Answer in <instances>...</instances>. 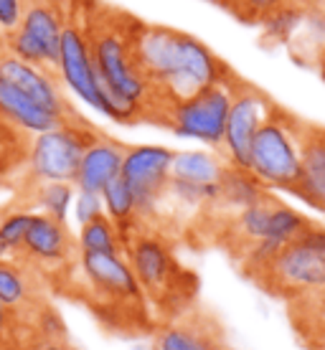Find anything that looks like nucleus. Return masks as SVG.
<instances>
[{
	"label": "nucleus",
	"instance_id": "a878e982",
	"mask_svg": "<svg viewBox=\"0 0 325 350\" xmlns=\"http://www.w3.org/2000/svg\"><path fill=\"white\" fill-rule=\"evenodd\" d=\"M28 140L31 137L26 132L0 120V183H8L16 175L26 173Z\"/></svg>",
	"mask_w": 325,
	"mask_h": 350
},
{
	"label": "nucleus",
	"instance_id": "423d86ee",
	"mask_svg": "<svg viewBox=\"0 0 325 350\" xmlns=\"http://www.w3.org/2000/svg\"><path fill=\"white\" fill-rule=\"evenodd\" d=\"M255 282L287 302L325 292V228L310 224L282 246Z\"/></svg>",
	"mask_w": 325,
	"mask_h": 350
},
{
	"label": "nucleus",
	"instance_id": "0eeeda50",
	"mask_svg": "<svg viewBox=\"0 0 325 350\" xmlns=\"http://www.w3.org/2000/svg\"><path fill=\"white\" fill-rule=\"evenodd\" d=\"M237 84V77L229 74L226 79L216 81L211 87L201 89L191 96H183L178 102H170L160 109L158 122L166 124L181 140H194L209 145L211 150H219Z\"/></svg>",
	"mask_w": 325,
	"mask_h": 350
},
{
	"label": "nucleus",
	"instance_id": "a211bd4d",
	"mask_svg": "<svg viewBox=\"0 0 325 350\" xmlns=\"http://www.w3.org/2000/svg\"><path fill=\"white\" fill-rule=\"evenodd\" d=\"M0 120L13 124L16 130L26 132L28 137L64 122L62 117H56L41 105H36L31 96H26L5 79H0Z\"/></svg>",
	"mask_w": 325,
	"mask_h": 350
},
{
	"label": "nucleus",
	"instance_id": "473e14b6",
	"mask_svg": "<svg viewBox=\"0 0 325 350\" xmlns=\"http://www.w3.org/2000/svg\"><path fill=\"white\" fill-rule=\"evenodd\" d=\"M28 350H71L66 340H36Z\"/></svg>",
	"mask_w": 325,
	"mask_h": 350
},
{
	"label": "nucleus",
	"instance_id": "7ed1b4c3",
	"mask_svg": "<svg viewBox=\"0 0 325 350\" xmlns=\"http://www.w3.org/2000/svg\"><path fill=\"white\" fill-rule=\"evenodd\" d=\"M66 280L77 284L79 295L97 312L99 320L109 325V330L140 333L155 327L148 317V297L122 252H77Z\"/></svg>",
	"mask_w": 325,
	"mask_h": 350
},
{
	"label": "nucleus",
	"instance_id": "cd10ccee",
	"mask_svg": "<svg viewBox=\"0 0 325 350\" xmlns=\"http://www.w3.org/2000/svg\"><path fill=\"white\" fill-rule=\"evenodd\" d=\"M34 340H36L34 327L28 323H23L13 310H8V307L0 302V348L28 350L34 345Z\"/></svg>",
	"mask_w": 325,
	"mask_h": 350
},
{
	"label": "nucleus",
	"instance_id": "e433bc0d",
	"mask_svg": "<svg viewBox=\"0 0 325 350\" xmlns=\"http://www.w3.org/2000/svg\"><path fill=\"white\" fill-rule=\"evenodd\" d=\"M315 3H325V0H315Z\"/></svg>",
	"mask_w": 325,
	"mask_h": 350
},
{
	"label": "nucleus",
	"instance_id": "20e7f679",
	"mask_svg": "<svg viewBox=\"0 0 325 350\" xmlns=\"http://www.w3.org/2000/svg\"><path fill=\"white\" fill-rule=\"evenodd\" d=\"M122 254L140 282L148 305L176 317L194 295V277L178 264L168 239L148 224H140L122 237Z\"/></svg>",
	"mask_w": 325,
	"mask_h": 350
},
{
	"label": "nucleus",
	"instance_id": "f8f14e48",
	"mask_svg": "<svg viewBox=\"0 0 325 350\" xmlns=\"http://www.w3.org/2000/svg\"><path fill=\"white\" fill-rule=\"evenodd\" d=\"M274 107L277 105L259 87L239 81L237 89H234V96H231L224 140H221L219 148V152L224 155L229 165L246 167L252 140H255L257 130L264 124V120L272 114Z\"/></svg>",
	"mask_w": 325,
	"mask_h": 350
},
{
	"label": "nucleus",
	"instance_id": "c85d7f7f",
	"mask_svg": "<svg viewBox=\"0 0 325 350\" xmlns=\"http://www.w3.org/2000/svg\"><path fill=\"white\" fill-rule=\"evenodd\" d=\"M31 216L34 211L26 206H18V208H8L5 213H0V239L5 241V246L10 249V254H18L26 231L31 226Z\"/></svg>",
	"mask_w": 325,
	"mask_h": 350
},
{
	"label": "nucleus",
	"instance_id": "ddd939ff",
	"mask_svg": "<svg viewBox=\"0 0 325 350\" xmlns=\"http://www.w3.org/2000/svg\"><path fill=\"white\" fill-rule=\"evenodd\" d=\"M16 256L31 264L41 277H66L77 259V239L69 234L64 221L34 211L23 246Z\"/></svg>",
	"mask_w": 325,
	"mask_h": 350
},
{
	"label": "nucleus",
	"instance_id": "bb28decb",
	"mask_svg": "<svg viewBox=\"0 0 325 350\" xmlns=\"http://www.w3.org/2000/svg\"><path fill=\"white\" fill-rule=\"evenodd\" d=\"M310 5V3H308ZM308 5H285V8L272 10L270 16L259 21L262 36L270 44H290L292 36L298 33L305 23V10Z\"/></svg>",
	"mask_w": 325,
	"mask_h": 350
},
{
	"label": "nucleus",
	"instance_id": "f03ea898",
	"mask_svg": "<svg viewBox=\"0 0 325 350\" xmlns=\"http://www.w3.org/2000/svg\"><path fill=\"white\" fill-rule=\"evenodd\" d=\"M132 18L97 10L89 13V44L99 84L112 105V122L132 124L155 120L158 107L150 81L132 51Z\"/></svg>",
	"mask_w": 325,
	"mask_h": 350
},
{
	"label": "nucleus",
	"instance_id": "7c9ffc66",
	"mask_svg": "<svg viewBox=\"0 0 325 350\" xmlns=\"http://www.w3.org/2000/svg\"><path fill=\"white\" fill-rule=\"evenodd\" d=\"M71 211H74L77 226H84V224H89L92 219H97V216L105 213V203H102V196H99V193L77 191L74 203H71Z\"/></svg>",
	"mask_w": 325,
	"mask_h": 350
},
{
	"label": "nucleus",
	"instance_id": "2f4dec72",
	"mask_svg": "<svg viewBox=\"0 0 325 350\" xmlns=\"http://www.w3.org/2000/svg\"><path fill=\"white\" fill-rule=\"evenodd\" d=\"M26 3L28 0H0V41L18 28Z\"/></svg>",
	"mask_w": 325,
	"mask_h": 350
},
{
	"label": "nucleus",
	"instance_id": "f257e3e1",
	"mask_svg": "<svg viewBox=\"0 0 325 350\" xmlns=\"http://www.w3.org/2000/svg\"><path fill=\"white\" fill-rule=\"evenodd\" d=\"M130 36L135 59L155 94L158 114L170 102L196 94L234 74L201 38L191 33L132 21Z\"/></svg>",
	"mask_w": 325,
	"mask_h": 350
},
{
	"label": "nucleus",
	"instance_id": "6e6552de",
	"mask_svg": "<svg viewBox=\"0 0 325 350\" xmlns=\"http://www.w3.org/2000/svg\"><path fill=\"white\" fill-rule=\"evenodd\" d=\"M97 130H92L79 117L64 120L51 130L31 135L26 158V183L46 180H74L84 150L94 140Z\"/></svg>",
	"mask_w": 325,
	"mask_h": 350
},
{
	"label": "nucleus",
	"instance_id": "b1692460",
	"mask_svg": "<svg viewBox=\"0 0 325 350\" xmlns=\"http://www.w3.org/2000/svg\"><path fill=\"white\" fill-rule=\"evenodd\" d=\"M102 203H105V213L117 224L120 234H127L135 226H140V213H138V201H135V193L122 178H114L112 183L107 185L105 191L99 193Z\"/></svg>",
	"mask_w": 325,
	"mask_h": 350
},
{
	"label": "nucleus",
	"instance_id": "c9c22d12",
	"mask_svg": "<svg viewBox=\"0 0 325 350\" xmlns=\"http://www.w3.org/2000/svg\"><path fill=\"white\" fill-rule=\"evenodd\" d=\"M0 350H18V348H0Z\"/></svg>",
	"mask_w": 325,
	"mask_h": 350
},
{
	"label": "nucleus",
	"instance_id": "9b49d317",
	"mask_svg": "<svg viewBox=\"0 0 325 350\" xmlns=\"http://www.w3.org/2000/svg\"><path fill=\"white\" fill-rule=\"evenodd\" d=\"M173 152L176 150L166 148V145H130V148H125L120 178L132 188L140 221L148 226L150 221L158 216L160 203L166 201Z\"/></svg>",
	"mask_w": 325,
	"mask_h": 350
},
{
	"label": "nucleus",
	"instance_id": "f3484780",
	"mask_svg": "<svg viewBox=\"0 0 325 350\" xmlns=\"http://www.w3.org/2000/svg\"><path fill=\"white\" fill-rule=\"evenodd\" d=\"M295 196L325 213V127H308Z\"/></svg>",
	"mask_w": 325,
	"mask_h": 350
},
{
	"label": "nucleus",
	"instance_id": "5701e85b",
	"mask_svg": "<svg viewBox=\"0 0 325 350\" xmlns=\"http://www.w3.org/2000/svg\"><path fill=\"white\" fill-rule=\"evenodd\" d=\"M28 188L31 191H28L26 208L46 213V216L66 224L74 196H77L74 183H69V180H46V183H28Z\"/></svg>",
	"mask_w": 325,
	"mask_h": 350
},
{
	"label": "nucleus",
	"instance_id": "9d476101",
	"mask_svg": "<svg viewBox=\"0 0 325 350\" xmlns=\"http://www.w3.org/2000/svg\"><path fill=\"white\" fill-rule=\"evenodd\" d=\"M71 8L64 0H28L18 28L0 41V49L28 64L53 69Z\"/></svg>",
	"mask_w": 325,
	"mask_h": 350
},
{
	"label": "nucleus",
	"instance_id": "412c9836",
	"mask_svg": "<svg viewBox=\"0 0 325 350\" xmlns=\"http://www.w3.org/2000/svg\"><path fill=\"white\" fill-rule=\"evenodd\" d=\"M226 165L229 163L219 150H176L170 178L185 180V183L211 185L219 183Z\"/></svg>",
	"mask_w": 325,
	"mask_h": 350
},
{
	"label": "nucleus",
	"instance_id": "4be33fe9",
	"mask_svg": "<svg viewBox=\"0 0 325 350\" xmlns=\"http://www.w3.org/2000/svg\"><path fill=\"white\" fill-rule=\"evenodd\" d=\"M292 327L308 350H325V292L290 302Z\"/></svg>",
	"mask_w": 325,
	"mask_h": 350
},
{
	"label": "nucleus",
	"instance_id": "c756f323",
	"mask_svg": "<svg viewBox=\"0 0 325 350\" xmlns=\"http://www.w3.org/2000/svg\"><path fill=\"white\" fill-rule=\"evenodd\" d=\"M308 3H313V0H234L231 8L237 10L244 21L259 23L264 16H270L277 8H285V5H308Z\"/></svg>",
	"mask_w": 325,
	"mask_h": 350
},
{
	"label": "nucleus",
	"instance_id": "393cba45",
	"mask_svg": "<svg viewBox=\"0 0 325 350\" xmlns=\"http://www.w3.org/2000/svg\"><path fill=\"white\" fill-rule=\"evenodd\" d=\"M77 252H92V254H114L122 252V234L107 213L92 219L79 226L77 234Z\"/></svg>",
	"mask_w": 325,
	"mask_h": 350
},
{
	"label": "nucleus",
	"instance_id": "2eb2a0df",
	"mask_svg": "<svg viewBox=\"0 0 325 350\" xmlns=\"http://www.w3.org/2000/svg\"><path fill=\"white\" fill-rule=\"evenodd\" d=\"M41 287L44 277L21 256L10 254L0 259V302L28 325L38 312V307L46 305Z\"/></svg>",
	"mask_w": 325,
	"mask_h": 350
},
{
	"label": "nucleus",
	"instance_id": "f704fd0d",
	"mask_svg": "<svg viewBox=\"0 0 325 350\" xmlns=\"http://www.w3.org/2000/svg\"><path fill=\"white\" fill-rule=\"evenodd\" d=\"M213 3H221V5H234V0H213Z\"/></svg>",
	"mask_w": 325,
	"mask_h": 350
},
{
	"label": "nucleus",
	"instance_id": "6ab92c4d",
	"mask_svg": "<svg viewBox=\"0 0 325 350\" xmlns=\"http://www.w3.org/2000/svg\"><path fill=\"white\" fill-rule=\"evenodd\" d=\"M267 193L272 191H267L246 167L226 165V170H224L219 180V198H216V203H213V208L209 213L229 219L239 211H244L246 206L262 201Z\"/></svg>",
	"mask_w": 325,
	"mask_h": 350
},
{
	"label": "nucleus",
	"instance_id": "4468645a",
	"mask_svg": "<svg viewBox=\"0 0 325 350\" xmlns=\"http://www.w3.org/2000/svg\"><path fill=\"white\" fill-rule=\"evenodd\" d=\"M0 79L10 81L13 87H18L26 96H31L36 105H41L44 109H49V112L62 117V120L77 117L69 105V99H66L62 81L56 77V71L49 69V66L28 64L0 49Z\"/></svg>",
	"mask_w": 325,
	"mask_h": 350
},
{
	"label": "nucleus",
	"instance_id": "dca6fc26",
	"mask_svg": "<svg viewBox=\"0 0 325 350\" xmlns=\"http://www.w3.org/2000/svg\"><path fill=\"white\" fill-rule=\"evenodd\" d=\"M125 158V145L107 137L102 132L94 135V140L89 142L84 155L79 160L77 175H74V188L77 191L102 193L114 178H120Z\"/></svg>",
	"mask_w": 325,
	"mask_h": 350
},
{
	"label": "nucleus",
	"instance_id": "aec40b11",
	"mask_svg": "<svg viewBox=\"0 0 325 350\" xmlns=\"http://www.w3.org/2000/svg\"><path fill=\"white\" fill-rule=\"evenodd\" d=\"M155 350H226L221 335L198 320H173L155 335Z\"/></svg>",
	"mask_w": 325,
	"mask_h": 350
},
{
	"label": "nucleus",
	"instance_id": "39448f33",
	"mask_svg": "<svg viewBox=\"0 0 325 350\" xmlns=\"http://www.w3.org/2000/svg\"><path fill=\"white\" fill-rule=\"evenodd\" d=\"M308 124H302L295 114L274 107L272 114L257 130L246 170L267 191L295 193L300 180V158H302V140Z\"/></svg>",
	"mask_w": 325,
	"mask_h": 350
},
{
	"label": "nucleus",
	"instance_id": "1a4fd4ad",
	"mask_svg": "<svg viewBox=\"0 0 325 350\" xmlns=\"http://www.w3.org/2000/svg\"><path fill=\"white\" fill-rule=\"evenodd\" d=\"M89 13H79L71 8L69 23L62 33L59 46V59H56V77L62 81L64 92L77 96L81 105L89 109L105 114L107 120L112 117V105L107 99L105 89L99 84L94 59H92V44H89Z\"/></svg>",
	"mask_w": 325,
	"mask_h": 350
},
{
	"label": "nucleus",
	"instance_id": "72a5a7b5",
	"mask_svg": "<svg viewBox=\"0 0 325 350\" xmlns=\"http://www.w3.org/2000/svg\"><path fill=\"white\" fill-rule=\"evenodd\" d=\"M5 256H10V249L5 246V241L0 239V259H5Z\"/></svg>",
	"mask_w": 325,
	"mask_h": 350
}]
</instances>
